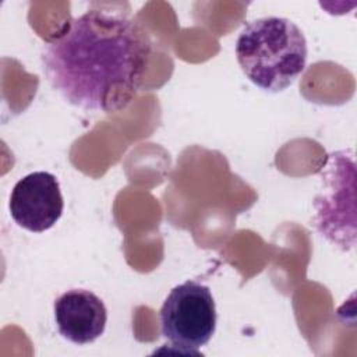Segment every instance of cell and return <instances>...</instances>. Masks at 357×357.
I'll use <instances>...</instances> for the list:
<instances>
[{
  "label": "cell",
  "mask_w": 357,
  "mask_h": 357,
  "mask_svg": "<svg viewBox=\"0 0 357 357\" xmlns=\"http://www.w3.org/2000/svg\"><path fill=\"white\" fill-rule=\"evenodd\" d=\"M149 54L151 40L134 18L95 3L43 45L40 64L66 103L88 113H113L137 96Z\"/></svg>",
  "instance_id": "cell-1"
},
{
  "label": "cell",
  "mask_w": 357,
  "mask_h": 357,
  "mask_svg": "<svg viewBox=\"0 0 357 357\" xmlns=\"http://www.w3.org/2000/svg\"><path fill=\"white\" fill-rule=\"evenodd\" d=\"M304 32L289 18L262 17L250 21L236 40V57L245 77L265 92H282L304 71Z\"/></svg>",
  "instance_id": "cell-2"
},
{
  "label": "cell",
  "mask_w": 357,
  "mask_h": 357,
  "mask_svg": "<svg viewBox=\"0 0 357 357\" xmlns=\"http://www.w3.org/2000/svg\"><path fill=\"white\" fill-rule=\"evenodd\" d=\"M160 332L180 353L199 354L216 329V305L211 289L197 280L173 287L160 311Z\"/></svg>",
  "instance_id": "cell-3"
},
{
  "label": "cell",
  "mask_w": 357,
  "mask_h": 357,
  "mask_svg": "<svg viewBox=\"0 0 357 357\" xmlns=\"http://www.w3.org/2000/svg\"><path fill=\"white\" fill-rule=\"evenodd\" d=\"M10 215L32 233L49 230L61 218L64 201L59 180L49 172H33L17 181L10 194Z\"/></svg>",
  "instance_id": "cell-4"
},
{
  "label": "cell",
  "mask_w": 357,
  "mask_h": 357,
  "mask_svg": "<svg viewBox=\"0 0 357 357\" xmlns=\"http://www.w3.org/2000/svg\"><path fill=\"white\" fill-rule=\"evenodd\" d=\"M54 321L64 339L75 344H88L103 335L107 310L95 293L71 289L54 301Z\"/></svg>",
  "instance_id": "cell-5"
}]
</instances>
